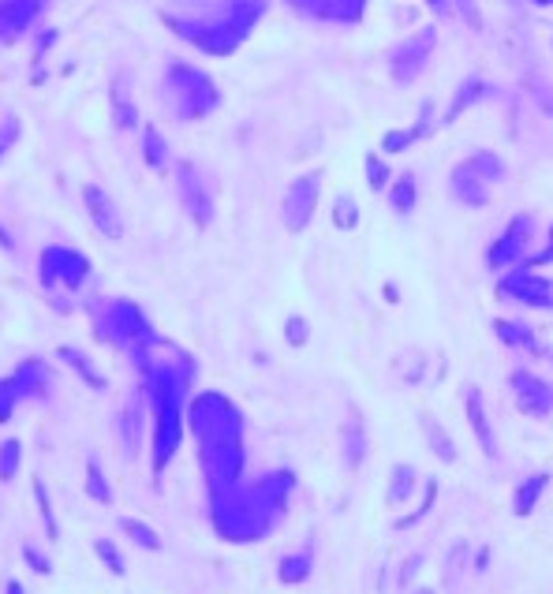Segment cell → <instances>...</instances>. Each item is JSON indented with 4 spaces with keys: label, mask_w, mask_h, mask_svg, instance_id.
Returning <instances> with one entry per match:
<instances>
[{
    "label": "cell",
    "mask_w": 553,
    "mask_h": 594,
    "mask_svg": "<svg viewBox=\"0 0 553 594\" xmlns=\"http://www.w3.org/2000/svg\"><path fill=\"white\" fill-rule=\"evenodd\" d=\"M191 430L199 438V456L203 471L210 483V501L228 497L232 490H240L244 474V422L224 396L203 392L191 404Z\"/></svg>",
    "instance_id": "6da1fadb"
},
{
    "label": "cell",
    "mask_w": 553,
    "mask_h": 594,
    "mask_svg": "<svg viewBox=\"0 0 553 594\" xmlns=\"http://www.w3.org/2000/svg\"><path fill=\"white\" fill-rule=\"evenodd\" d=\"M266 0H187V5L165 12V23L214 57H228L251 34Z\"/></svg>",
    "instance_id": "7a4b0ae2"
},
{
    "label": "cell",
    "mask_w": 553,
    "mask_h": 594,
    "mask_svg": "<svg viewBox=\"0 0 553 594\" xmlns=\"http://www.w3.org/2000/svg\"><path fill=\"white\" fill-rule=\"evenodd\" d=\"M292 494V474L273 471L251 490H232L228 497L214 501V524L228 542H255L276 527L285 516Z\"/></svg>",
    "instance_id": "3957f363"
},
{
    "label": "cell",
    "mask_w": 553,
    "mask_h": 594,
    "mask_svg": "<svg viewBox=\"0 0 553 594\" xmlns=\"http://www.w3.org/2000/svg\"><path fill=\"white\" fill-rule=\"evenodd\" d=\"M150 378V401H153V426H157V438H153V471H162L180 445V396L183 385L191 381V367H183L180 374H172V367H146Z\"/></svg>",
    "instance_id": "277c9868"
},
{
    "label": "cell",
    "mask_w": 553,
    "mask_h": 594,
    "mask_svg": "<svg viewBox=\"0 0 553 594\" xmlns=\"http://www.w3.org/2000/svg\"><path fill=\"white\" fill-rule=\"evenodd\" d=\"M165 101H169V109L180 116V120H203V116H210L217 109L221 94H217L214 78L206 71L176 60L165 71Z\"/></svg>",
    "instance_id": "5b68a950"
},
{
    "label": "cell",
    "mask_w": 553,
    "mask_h": 594,
    "mask_svg": "<svg viewBox=\"0 0 553 594\" xmlns=\"http://www.w3.org/2000/svg\"><path fill=\"white\" fill-rule=\"evenodd\" d=\"M501 176H505L501 157H494L490 150H479V153H471L464 165L453 169V194L464 206H486L490 183Z\"/></svg>",
    "instance_id": "8992f818"
},
{
    "label": "cell",
    "mask_w": 553,
    "mask_h": 594,
    "mask_svg": "<svg viewBox=\"0 0 553 594\" xmlns=\"http://www.w3.org/2000/svg\"><path fill=\"white\" fill-rule=\"evenodd\" d=\"M101 337H109V340H116V344H131V348H146V344H157V337L150 333V326H146V318L139 314V307L135 303H124V299H116V303H109V310H105V318H101Z\"/></svg>",
    "instance_id": "52a82bcc"
},
{
    "label": "cell",
    "mask_w": 553,
    "mask_h": 594,
    "mask_svg": "<svg viewBox=\"0 0 553 594\" xmlns=\"http://www.w3.org/2000/svg\"><path fill=\"white\" fill-rule=\"evenodd\" d=\"M433 42H438V34H433V30L426 26V30H419L415 37H408L404 46H397V49H392V57H389V68H392V78H397L401 87L415 83V78L426 71V64H430V53H433Z\"/></svg>",
    "instance_id": "ba28073f"
},
{
    "label": "cell",
    "mask_w": 553,
    "mask_h": 594,
    "mask_svg": "<svg viewBox=\"0 0 553 594\" xmlns=\"http://www.w3.org/2000/svg\"><path fill=\"white\" fill-rule=\"evenodd\" d=\"M318 191H322L318 172L292 180V187L285 191V203H281V217H285L288 232H303L307 228V221L314 217V206H318Z\"/></svg>",
    "instance_id": "9c48e42d"
},
{
    "label": "cell",
    "mask_w": 553,
    "mask_h": 594,
    "mask_svg": "<svg viewBox=\"0 0 553 594\" xmlns=\"http://www.w3.org/2000/svg\"><path fill=\"white\" fill-rule=\"evenodd\" d=\"M90 273V262L87 255H78L71 247H46L42 255V281L53 288V285H64V288H78L87 281Z\"/></svg>",
    "instance_id": "30bf717a"
},
{
    "label": "cell",
    "mask_w": 553,
    "mask_h": 594,
    "mask_svg": "<svg viewBox=\"0 0 553 594\" xmlns=\"http://www.w3.org/2000/svg\"><path fill=\"white\" fill-rule=\"evenodd\" d=\"M512 385V401H516V408L531 419H549L553 415V385L535 378L531 370H512L508 378Z\"/></svg>",
    "instance_id": "8fae6325"
},
{
    "label": "cell",
    "mask_w": 553,
    "mask_h": 594,
    "mask_svg": "<svg viewBox=\"0 0 553 594\" xmlns=\"http://www.w3.org/2000/svg\"><path fill=\"white\" fill-rule=\"evenodd\" d=\"M497 292L505 299H516L524 307H542V310H553V281H546V276L531 273V266L508 273L505 281L497 285Z\"/></svg>",
    "instance_id": "7c38bea8"
},
{
    "label": "cell",
    "mask_w": 553,
    "mask_h": 594,
    "mask_svg": "<svg viewBox=\"0 0 553 594\" xmlns=\"http://www.w3.org/2000/svg\"><path fill=\"white\" fill-rule=\"evenodd\" d=\"M531 232H535V221L531 217H512L508 221V228H505V235L490 247V255H486V262H490V269H501V266H508V262H516L520 255H524V247H527V240H531Z\"/></svg>",
    "instance_id": "4fadbf2b"
},
{
    "label": "cell",
    "mask_w": 553,
    "mask_h": 594,
    "mask_svg": "<svg viewBox=\"0 0 553 594\" xmlns=\"http://www.w3.org/2000/svg\"><path fill=\"white\" fill-rule=\"evenodd\" d=\"M292 8L307 19H322V23H360L367 0H292Z\"/></svg>",
    "instance_id": "5bb4252c"
},
{
    "label": "cell",
    "mask_w": 553,
    "mask_h": 594,
    "mask_svg": "<svg viewBox=\"0 0 553 594\" xmlns=\"http://www.w3.org/2000/svg\"><path fill=\"white\" fill-rule=\"evenodd\" d=\"M42 8L46 0H0V42H16Z\"/></svg>",
    "instance_id": "9a60e30c"
},
{
    "label": "cell",
    "mask_w": 553,
    "mask_h": 594,
    "mask_svg": "<svg viewBox=\"0 0 553 594\" xmlns=\"http://www.w3.org/2000/svg\"><path fill=\"white\" fill-rule=\"evenodd\" d=\"M87 210H90V221L98 224V232H105V240H120L124 235V221H120V210H116V203L94 183H87Z\"/></svg>",
    "instance_id": "2e32d148"
},
{
    "label": "cell",
    "mask_w": 553,
    "mask_h": 594,
    "mask_svg": "<svg viewBox=\"0 0 553 594\" xmlns=\"http://www.w3.org/2000/svg\"><path fill=\"white\" fill-rule=\"evenodd\" d=\"M180 194H183L187 214L199 221V224H210L214 203H210V194L203 191V180H199V172L191 169V162H180Z\"/></svg>",
    "instance_id": "e0dca14e"
},
{
    "label": "cell",
    "mask_w": 553,
    "mask_h": 594,
    "mask_svg": "<svg viewBox=\"0 0 553 594\" xmlns=\"http://www.w3.org/2000/svg\"><path fill=\"white\" fill-rule=\"evenodd\" d=\"M464 408H467V422H471V430H475V438H479L483 453H486V456H497V438H494V430H490V419H486V408H483L479 385H467Z\"/></svg>",
    "instance_id": "ac0fdd59"
},
{
    "label": "cell",
    "mask_w": 553,
    "mask_h": 594,
    "mask_svg": "<svg viewBox=\"0 0 553 594\" xmlns=\"http://www.w3.org/2000/svg\"><path fill=\"white\" fill-rule=\"evenodd\" d=\"M546 486H549V471H535L531 479H524L520 490H516V497H512V512H516V516H531L538 497L546 494Z\"/></svg>",
    "instance_id": "d6986e66"
},
{
    "label": "cell",
    "mask_w": 553,
    "mask_h": 594,
    "mask_svg": "<svg viewBox=\"0 0 553 594\" xmlns=\"http://www.w3.org/2000/svg\"><path fill=\"white\" fill-rule=\"evenodd\" d=\"M415 490V467L412 464H397L392 467V483H389V508H401V501H408V494Z\"/></svg>",
    "instance_id": "ffe728a7"
},
{
    "label": "cell",
    "mask_w": 553,
    "mask_h": 594,
    "mask_svg": "<svg viewBox=\"0 0 553 594\" xmlns=\"http://www.w3.org/2000/svg\"><path fill=\"white\" fill-rule=\"evenodd\" d=\"M310 568H314L310 546L299 549V553H288V558H281V579H285V583H303V579L310 576Z\"/></svg>",
    "instance_id": "44dd1931"
},
{
    "label": "cell",
    "mask_w": 553,
    "mask_h": 594,
    "mask_svg": "<svg viewBox=\"0 0 553 594\" xmlns=\"http://www.w3.org/2000/svg\"><path fill=\"white\" fill-rule=\"evenodd\" d=\"M490 94V87L483 83V78H467V83L456 90V98H453V109H449V120H456V116L467 109V105H475V101H483ZM445 120V124H449Z\"/></svg>",
    "instance_id": "7402d4cb"
},
{
    "label": "cell",
    "mask_w": 553,
    "mask_h": 594,
    "mask_svg": "<svg viewBox=\"0 0 553 594\" xmlns=\"http://www.w3.org/2000/svg\"><path fill=\"white\" fill-rule=\"evenodd\" d=\"M494 333L508 344V348H527V351H535V337H531V329L527 326H516V322H505V318H497L494 322Z\"/></svg>",
    "instance_id": "603a6c76"
},
{
    "label": "cell",
    "mask_w": 553,
    "mask_h": 594,
    "mask_svg": "<svg viewBox=\"0 0 553 594\" xmlns=\"http://www.w3.org/2000/svg\"><path fill=\"white\" fill-rule=\"evenodd\" d=\"M423 430H426V438H430L433 453H438L445 464H453V460H456V445H453V438L445 433V426H442V422H433V419H423Z\"/></svg>",
    "instance_id": "cb8c5ba5"
},
{
    "label": "cell",
    "mask_w": 553,
    "mask_h": 594,
    "mask_svg": "<svg viewBox=\"0 0 553 594\" xmlns=\"http://www.w3.org/2000/svg\"><path fill=\"white\" fill-rule=\"evenodd\" d=\"M415 198H419V191H415V176H401L397 183H392L389 203H392V210H397V214H412V210H415Z\"/></svg>",
    "instance_id": "d4e9b609"
},
{
    "label": "cell",
    "mask_w": 553,
    "mask_h": 594,
    "mask_svg": "<svg viewBox=\"0 0 553 594\" xmlns=\"http://www.w3.org/2000/svg\"><path fill=\"white\" fill-rule=\"evenodd\" d=\"M87 494H90L94 501H101V505L112 501V490H109V483H105V474H101V464H98V460H87Z\"/></svg>",
    "instance_id": "484cf974"
},
{
    "label": "cell",
    "mask_w": 553,
    "mask_h": 594,
    "mask_svg": "<svg viewBox=\"0 0 553 594\" xmlns=\"http://www.w3.org/2000/svg\"><path fill=\"white\" fill-rule=\"evenodd\" d=\"M142 142H146V162H150L153 169H165L169 146H165V139H162V135H157V128H146V131H142Z\"/></svg>",
    "instance_id": "4316f807"
},
{
    "label": "cell",
    "mask_w": 553,
    "mask_h": 594,
    "mask_svg": "<svg viewBox=\"0 0 553 594\" xmlns=\"http://www.w3.org/2000/svg\"><path fill=\"white\" fill-rule=\"evenodd\" d=\"M433 501H438V483H433V479H430V483H426V490H423V501H419V508L412 512V516H404V520H397V524H392V527H397V531H401V527H415V524H419V520L426 516V512L433 508Z\"/></svg>",
    "instance_id": "83f0119b"
},
{
    "label": "cell",
    "mask_w": 553,
    "mask_h": 594,
    "mask_svg": "<svg viewBox=\"0 0 553 594\" xmlns=\"http://www.w3.org/2000/svg\"><path fill=\"white\" fill-rule=\"evenodd\" d=\"M19 396H23L19 378H5V381H0V422H5V419L12 415V408H16Z\"/></svg>",
    "instance_id": "f1b7e54d"
},
{
    "label": "cell",
    "mask_w": 553,
    "mask_h": 594,
    "mask_svg": "<svg viewBox=\"0 0 553 594\" xmlns=\"http://www.w3.org/2000/svg\"><path fill=\"white\" fill-rule=\"evenodd\" d=\"M120 527H124V535H131V538H135L142 549H162V538H157V535H153V531H150L142 520H124Z\"/></svg>",
    "instance_id": "f546056e"
},
{
    "label": "cell",
    "mask_w": 553,
    "mask_h": 594,
    "mask_svg": "<svg viewBox=\"0 0 553 594\" xmlns=\"http://www.w3.org/2000/svg\"><path fill=\"white\" fill-rule=\"evenodd\" d=\"M94 549H98V558L109 565V572H112V576H124V572H128V568H124V558H120V549H116L109 538H98V542H94Z\"/></svg>",
    "instance_id": "4dcf8cb0"
},
{
    "label": "cell",
    "mask_w": 553,
    "mask_h": 594,
    "mask_svg": "<svg viewBox=\"0 0 553 594\" xmlns=\"http://www.w3.org/2000/svg\"><path fill=\"white\" fill-rule=\"evenodd\" d=\"M112 116H116V124H120V128H135L139 124V112H135V105L124 101V90L112 94Z\"/></svg>",
    "instance_id": "1f68e13d"
},
{
    "label": "cell",
    "mask_w": 553,
    "mask_h": 594,
    "mask_svg": "<svg viewBox=\"0 0 553 594\" xmlns=\"http://www.w3.org/2000/svg\"><path fill=\"white\" fill-rule=\"evenodd\" d=\"M344 445H348V467L355 471L360 460H363V430H360V422H351V430L344 433Z\"/></svg>",
    "instance_id": "d6a6232c"
},
{
    "label": "cell",
    "mask_w": 553,
    "mask_h": 594,
    "mask_svg": "<svg viewBox=\"0 0 553 594\" xmlns=\"http://www.w3.org/2000/svg\"><path fill=\"white\" fill-rule=\"evenodd\" d=\"M19 467V442H5L0 445V483H8Z\"/></svg>",
    "instance_id": "836d02e7"
},
{
    "label": "cell",
    "mask_w": 553,
    "mask_h": 594,
    "mask_svg": "<svg viewBox=\"0 0 553 594\" xmlns=\"http://www.w3.org/2000/svg\"><path fill=\"white\" fill-rule=\"evenodd\" d=\"M34 494H37V505H42V520H46V531H49V538L57 542V538H60V527H57V520H53V508H49V494H46V483H42V479L34 483Z\"/></svg>",
    "instance_id": "e575fe53"
},
{
    "label": "cell",
    "mask_w": 553,
    "mask_h": 594,
    "mask_svg": "<svg viewBox=\"0 0 553 594\" xmlns=\"http://www.w3.org/2000/svg\"><path fill=\"white\" fill-rule=\"evenodd\" d=\"M333 221H337V228H355V221H360V210H355V198H348V194L337 198V214H333Z\"/></svg>",
    "instance_id": "d590c367"
},
{
    "label": "cell",
    "mask_w": 553,
    "mask_h": 594,
    "mask_svg": "<svg viewBox=\"0 0 553 594\" xmlns=\"http://www.w3.org/2000/svg\"><path fill=\"white\" fill-rule=\"evenodd\" d=\"M415 139H419V131H415V128H412V131H389V135L381 139V150H385V153H404V150H408Z\"/></svg>",
    "instance_id": "8d00e7d4"
},
{
    "label": "cell",
    "mask_w": 553,
    "mask_h": 594,
    "mask_svg": "<svg viewBox=\"0 0 553 594\" xmlns=\"http://www.w3.org/2000/svg\"><path fill=\"white\" fill-rule=\"evenodd\" d=\"M64 360H68V363H71V367H75L78 374H83V378H87V381H90L94 389H105V381H101V378H98V374L90 370V363H87V355H78V351H71V348H64Z\"/></svg>",
    "instance_id": "74e56055"
},
{
    "label": "cell",
    "mask_w": 553,
    "mask_h": 594,
    "mask_svg": "<svg viewBox=\"0 0 553 594\" xmlns=\"http://www.w3.org/2000/svg\"><path fill=\"white\" fill-rule=\"evenodd\" d=\"M124 445H128V456L139 449V408L135 404L124 412Z\"/></svg>",
    "instance_id": "f35d334b"
},
{
    "label": "cell",
    "mask_w": 553,
    "mask_h": 594,
    "mask_svg": "<svg viewBox=\"0 0 553 594\" xmlns=\"http://www.w3.org/2000/svg\"><path fill=\"white\" fill-rule=\"evenodd\" d=\"M385 176H389L385 165L370 153V157H367V183H370V191H381V187H385Z\"/></svg>",
    "instance_id": "ab89813d"
},
{
    "label": "cell",
    "mask_w": 553,
    "mask_h": 594,
    "mask_svg": "<svg viewBox=\"0 0 553 594\" xmlns=\"http://www.w3.org/2000/svg\"><path fill=\"white\" fill-rule=\"evenodd\" d=\"M285 329H288V340H292L296 348H303V344L310 340V326H307L303 318H288V326H285Z\"/></svg>",
    "instance_id": "60d3db41"
},
{
    "label": "cell",
    "mask_w": 553,
    "mask_h": 594,
    "mask_svg": "<svg viewBox=\"0 0 553 594\" xmlns=\"http://www.w3.org/2000/svg\"><path fill=\"white\" fill-rule=\"evenodd\" d=\"M23 558L34 565V572H46V576L53 572V565H49V561H46V558H42V553H37L34 546H26V549H23Z\"/></svg>",
    "instance_id": "b9f144b4"
},
{
    "label": "cell",
    "mask_w": 553,
    "mask_h": 594,
    "mask_svg": "<svg viewBox=\"0 0 553 594\" xmlns=\"http://www.w3.org/2000/svg\"><path fill=\"white\" fill-rule=\"evenodd\" d=\"M419 565H423V558H419V553H415V558H408V565L401 568V583H412V576L419 572Z\"/></svg>",
    "instance_id": "7bdbcfd3"
},
{
    "label": "cell",
    "mask_w": 553,
    "mask_h": 594,
    "mask_svg": "<svg viewBox=\"0 0 553 594\" xmlns=\"http://www.w3.org/2000/svg\"><path fill=\"white\" fill-rule=\"evenodd\" d=\"M549 262H553V228H549V244H546V251H542L531 266H549Z\"/></svg>",
    "instance_id": "ee69618b"
},
{
    "label": "cell",
    "mask_w": 553,
    "mask_h": 594,
    "mask_svg": "<svg viewBox=\"0 0 553 594\" xmlns=\"http://www.w3.org/2000/svg\"><path fill=\"white\" fill-rule=\"evenodd\" d=\"M426 5H430L433 12H438V16H442V12H449V0H426Z\"/></svg>",
    "instance_id": "f6af8a7d"
},
{
    "label": "cell",
    "mask_w": 553,
    "mask_h": 594,
    "mask_svg": "<svg viewBox=\"0 0 553 594\" xmlns=\"http://www.w3.org/2000/svg\"><path fill=\"white\" fill-rule=\"evenodd\" d=\"M538 101H542L546 112H553V98H549V94H538Z\"/></svg>",
    "instance_id": "bcb514c9"
},
{
    "label": "cell",
    "mask_w": 553,
    "mask_h": 594,
    "mask_svg": "<svg viewBox=\"0 0 553 594\" xmlns=\"http://www.w3.org/2000/svg\"><path fill=\"white\" fill-rule=\"evenodd\" d=\"M8 594H23V587H19L16 579H12V583H8Z\"/></svg>",
    "instance_id": "7dc6e473"
},
{
    "label": "cell",
    "mask_w": 553,
    "mask_h": 594,
    "mask_svg": "<svg viewBox=\"0 0 553 594\" xmlns=\"http://www.w3.org/2000/svg\"><path fill=\"white\" fill-rule=\"evenodd\" d=\"M415 594H433V590H426V587H423V590H415Z\"/></svg>",
    "instance_id": "c3c4849f"
},
{
    "label": "cell",
    "mask_w": 553,
    "mask_h": 594,
    "mask_svg": "<svg viewBox=\"0 0 553 594\" xmlns=\"http://www.w3.org/2000/svg\"><path fill=\"white\" fill-rule=\"evenodd\" d=\"M5 146H8V139H0V150H5Z\"/></svg>",
    "instance_id": "681fc988"
},
{
    "label": "cell",
    "mask_w": 553,
    "mask_h": 594,
    "mask_svg": "<svg viewBox=\"0 0 553 594\" xmlns=\"http://www.w3.org/2000/svg\"><path fill=\"white\" fill-rule=\"evenodd\" d=\"M535 5H549V0H535Z\"/></svg>",
    "instance_id": "f907efd6"
},
{
    "label": "cell",
    "mask_w": 553,
    "mask_h": 594,
    "mask_svg": "<svg viewBox=\"0 0 553 594\" xmlns=\"http://www.w3.org/2000/svg\"><path fill=\"white\" fill-rule=\"evenodd\" d=\"M549 5H553V0H549Z\"/></svg>",
    "instance_id": "816d5d0a"
}]
</instances>
